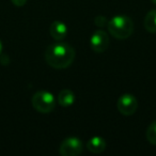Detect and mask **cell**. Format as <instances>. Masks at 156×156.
<instances>
[{"mask_svg": "<svg viewBox=\"0 0 156 156\" xmlns=\"http://www.w3.org/2000/svg\"><path fill=\"white\" fill-rule=\"evenodd\" d=\"M75 57V49L69 44L63 43L62 41L48 45L44 52V58L47 64L56 69L69 67L74 62Z\"/></svg>", "mask_w": 156, "mask_h": 156, "instance_id": "obj_1", "label": "cell"}, {"mask_svg": "<svg viewBox=\"0 0 156 156\" xmlns=\"http://www.w3.org/2000/svg\"><path fill=\"white\" fill-rule=\"evenodd\" d=\"M107 28L115 39L126 40L134 32V23L126 15H115L109 20Z\"/></svg>", "mask_w": 156, "mask_h": 156, "instance_id": "obj_2", "label": "cell"}, {"mask_svg": "<svg viewBox=\"0 0 156 156\" xmlns=\"http://www.w3.org/2000/svg\"><path fill=\"white\" fill-rule=\"evenodd\" d=\"M32 107L40 113H50L56 107V100L48 91H37L31 98Z\"/></svg>", "mask_w": 156, "mask_h": 156, "instance_id": "obj_3", "label": "cell"}, {"mask_svg": "<svg viewBox=\"0 0 156 156\" xmlns=\"http://www.w3.org/2000/svg\"><path fill=\"white\" fill-rule=\"evenodd\" d=\"M83 151V144L77 137H67L59 147V154L62 156H78Z\"/></svg>", "mask_w": 156, "mask_h": 156, "instance_id": "obj_4", "label": "cell"}, {"mask_svg": "<svg viewBox=\"0 0 156 156\" xmlns=\"http://www.w3.org/2000/svg\"><path fill=\"white\" fill-rule=\"evenodd\" d=\"M117 108L121 115L125 117L133 115L138 109V101L133 94L125 93L121 95L118 100Z\"/></svg>", "mask_w": 156, "mask_h": 156, "instance_id": "obj_5", "label": "cell"}, {"mask_svg": "<svg viewBox=\"0 0 156 156\" xmlns=\"http://www.w3.org/2000/svg\"><path fill=\"white\" fill-rule=\"evenodd\" d=\"M109 43H110V39H109L108 33L103 29L94 31L90 39V46L92 50L98 54L106 51L107 48L109 47Z\"/></svg>", "mask_w": 156, "mask_h": 156, "instance_id": "obj_6", "label": "cell"}, {"mask_svg": "<svg viewBox=\"0 0 156 156\" xmlns=\"http://www.w3.org/2000/svg\"><path fill=\"white\" fill-rule=\"evenodd\" d=\"M49 33H50V37L56 42L63 41L67 35V27L63 22L55 20V22L51 23V25H50Z\"/></svg>", "mask_w": 156, "mask_h": 156, "instance_id": "obj_7", "label": "cell"}, {"mask_svg": "<svg viewBox=\"0 0 156 156\" xmlns=\"http://www.w3.org/2000/svg\"><path fill=\"white\" fill-rule=\"evenodd\" d=\"M87 150L93 154H101L106 150V141L100 136H94L87 142Z\"/></svg>", "mask_w": 156, "mask_h": 156, "instance_id": "obj_8", "label": "cell"}, {"mask_svg": "<svg viewBox=\"0 0 156 156\" xmlns=\"http://www.w3.org/2000/svg\"><path fill=\"white\" fill-rule=\"evenodd\" d=\"M57 102L62 107H71L75 103V94L69 89H63L59 92Z\"/></svg>", "mask_w": 156, "mask_h": 156, "instance_id": "obj_9", "label": "cell"}, {"mask_svg": "<svg viewBox=\"0 0 156 156\" xmlns=\"http://www.w3.org/2000/svg\"><path fill=\"white\" fill-rule=\"evenodd\" d=\"M145 30L150 33H156V9L147 12L143 22Z\"/></svg>", "mask_w": 156, "mask_h": 156, "instance_id": "obj_10", "label": "cell"}, {"mask_svg": "<svg viewBox=\"0 0 156 156\" xmlns=\"http://www.w3.org/2000/svg\"><path fill=\"white\" fill-rule=\"evenodd\" d=\"M145 137L151 144L156 145V121H153L149 125L147 132H145Z\"/></svg>", "mask_w": 156, "mask_h": 156, "instance_id": "obj_11", "label": "cell"}, {"mask_svg": "<svg viewBox=\"0 0 156 156\" xmlns=\"http://www.w3.org/2000/svg\"><path fill=\"white\" fill-rule=\"evenodd\" d=\"M108 22L109 20H107V18L103 15H98L94 18V24H95V26H98V28H104L105 26L108 25Z\"/></svg>", "mask_w": 156, "mask_h": 156, "instance_id": "obj_12", "label": "cell"}, {"mask_svg": "<svg viewBox=\"0 0 156 156\" xmlns=\"http://www.w3.org/2000/svg\"><path fill=\"white\" fill-rule=\"evenodd\" d=\"M11 2L13 3L15 7H24L27 3V0H11Z\"/></svg>", "mask_w": 156, "mask_h": 156, "instance_id": "obj_13", "label": "cell"}, {"mask_svg": "<svg viewBox=\"0 0 156 156\" xmlns=\"http://www.w3.org/2000/svg\"><path fill=\"white\" fill-rule=\"evenodd\" d=\"M10 62V59H9V57L8 56H5V55H3V54H1L0 55V63L1 64H8V63Z\"/></svg>", "mask_w": 156, "mask_h": 156, "instance_id": "obj_14", "label": "cell"}, {"mask_svg": "<svg viewBox=\"0 0 156 156\" xmlns=\"http://www.w3.org/2000/svg\"><path fill=\"white\" fill-rule=\"evenodd\" d=\"M2 54V42L0 41V55Z\"/></svg>", "mask_w": 156, "mask_h": 156, "instance_id": "obj_15", "label": "cell"}, {"mask_svg": "<svg viewBox=\"0 0 156 156\" xmlns=\"http://www.w3.org/2000/svg\"><path fill=\"white\" fill-rule=\"evenodd\" d=\"M152 2H154L156 5V0H152Z\"/></svg>", "mask_w": 156, "mask_h": 156, "instance_id": "obj_16", "label": "cell"}]
</instances>
